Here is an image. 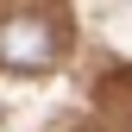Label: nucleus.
Listing matches in <instances>:
<instances>
[{"mask_svg":"<svg viewBox=\"0 0 132 132\" xmlns=\"http://www.w3.org/2000/svg\"><path fill=\"white\" fill-rule=\"evenodd\" d=\"M44 63H57V31H51V19H38V13L0 19V69H44Z\"/></svg>","mask_w":132,"mask_h":132,"instance_id":"1","label":"nucleus"}]
</instances>
